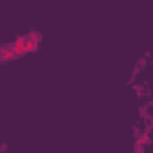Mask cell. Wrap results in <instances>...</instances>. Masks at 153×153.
<instances>
[{"mask_svg": "<svg viewBox=\"0 0 153 153\" xmlns=\"http://www.w3.org/2000/svg\"><path fill=\"white\" fill-rule=\"evenodd\" d=\"M0 52H2V49H0ZM0 59H2V58H0Z\"/></svg>", "mask_w": 153, "mask_h": 153, "instance_id": "4", "label": "cell"}, {"mask_svg": "<svg viewBox=\"0 0 153 153\" xmlns=\"http://www.w3.org/2000/svg\"><path fill=\"white\" fill-rule=\"evenodd\" d=\"M24 43H25V36H18V38L9 45V49H11L16 56H22V54H24Z\"/></svg>", "mask_w": 153, "mask_h": 153, "instance_id": "2", "label": "cell"}, {"mask_svg": "<svg viewBox=\"0 0 153 153\" xmlns=\"http://www.w3.org/2000/svg\"><path fill=\"white\" fill-rule=\"evenodd\" d=\"M0 58H2L4 61H9V59H15L16 54H15L9 47H6V49H2V52H0Z\"/></svg>", "mask_w": 153, "mask_h": 153, "instance_id": "3", "label": "cell"}, {"mask_svg": "<svg viewBox=\"0 0 153 153\" xmlns=\"http://www.w3.org/2000/svg\"><path fill=\"white\" fill-rule=\"evenodd\" d=\"M38 45H40V34H38V33H31L29 36H25L24 54H25V52H33V51H36Z\"/></svg>", "mask_w": 153, "mask_h": 153, "instance_id": "1", "label": "cell"}]
</instances>
